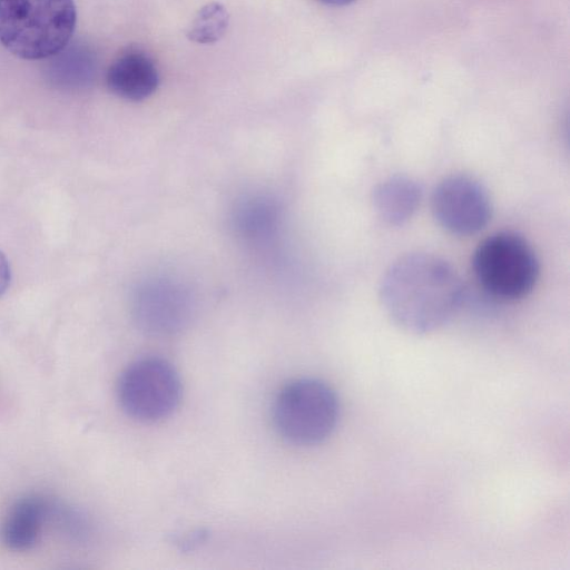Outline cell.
I'll list each match as a JSON object with an SVG mask.
<instances>
[{"label":"cell","instance_id":"obj_6","mask_svg":"<svg viewBox=\"0 0 570 570\" xmlns=\"http://www.w3.org/2000/svg\"><path fill=\"white\" fill-rule=\"evenodd\" d=\"M431 210L438 224L449 233L470 236L488 225L492 207L489 194L479 180L455 174L434 187Z\"/></svg>","mask_w":570,"mask_h":570},{"label":"cell","instance_id":"obj_14","mask_svg":"<svg viewBox=\"0 0 570 570\" xmlns=\"http://www.w3.org/2000/svg\"><path fill=\"white\" fill-rule=\"evenodd\" d=\"M10 281V265L4 254L0 250V296H2L8 289Z\"/></svg>","mask_w":570,"mask_h":570},{"label":"cell","instance_id":"obj_11","mask_svg":"<svg viewBox=\"0 0 570 570\" xmlns=\"http://www.w3.org/2000/svg\"><path fill=\"white\" fill-rule=\"evenodd\" d=\"M57 55L50 69L53 82L63 87H81L91 81L96 62L90 50L76 47Z\"/></svg>","mask_w":570,"mask_h":570},{"label":"cell","instance_id":"obj_4","mask_svg":"<svg viewBox=\"0 0 570 570\" xmlns=\"http://www.w3.org/2000/svg\"><path fill=\"white\" fill-rule=\"evenodd\" d=\"M272 412L282 438L293 444L313 445L334 431L340 404L333 389L323 381L298 379L278 392Z\"/></svg>","mask_w":570,"mask_h":570},{"label":"cell","instance_id":"obj_10","mask_svg":"<svg viewBox=\"0 0 570 570\" xmlns=\"http://www.w3.org/2000/svg\"><path fill=\"white\" fill-rule=\"evenodd\" d=\"M421 197L422 190L415 180L395 175L375 186L372 204L380 219L387 225L400 226L414 215Z\"/></svg>","mask_w":570,"mask_h":570},{"label":"cell","instance_id":"obj_7","mask_svg":"<svg viewBox=\"0 0 570 570\" xmlns=\"http://www.w3.org/2000/svg\"><path fill=\"white\" fill-rule=\"evenodd\" d=\"M159 80L154 59L139 48H128L121 52L106 73L108 89L129 101L150 97L157 90Z\"/></svg>","mask_w":570,"mask_h":570},{"label":"cell","instance_id":"obj_3","mask_svg":"<svg viewBox=\"0 0 570 570\" xmlns=\"http://www.w3.org/2000/svg\"><path fill=\"white\" fill-rule=\"evenodd\" d=\"M472 267L481 287L504 301L527 296L540 274L532 246L513 232H499L483 239L473 253Z\"/></svg>","mask_w":570,"mask_h":570},{"label":"cell","instance_id":"obj_15","mask_svg":"<svg viewBox=\"0 0 570 570\" xmlns=\"http://www.w3.org/2000/svg\"><path fill=\"white\" fill-rule=\"evenodd\" d=\"M320 2L322 3H325V4H328V6H346V4H350L352 2H354L355 0H318Z\"/></svg>","mask_w":570,"mask_h":570},{"label":"cell","instance_id":"obj_9","mask_svg":"<svg viewBox=\"0 0 570 570\" xmlns=\"http://www.w3.org/2000/svg\"><path fill=\"white\" fill-rule=\"evenodd\" d=\"M137 321L154 334L173 333L187 322L188 306L176 288L158 285L146 288L137 299Z\"/></svg>","mask_w":570,"mask_h":570},{"label":"cell","instance_id":"obj_5","mask_svg":"<svg viewBox=\"0 0 570 570\" xmlns=\"http://www.w3.org/2000/svg\"><path fill=\"white\" fill-rule=\"evenodd\" d=\"M117 395L129 416L155 422L175 411L181 396V382L169 362L146 357L131 363L121 373Z\"/></svg>","mask_w":570,"mask_h":570},{"label":"cell","instance_id":"obj_12","mask_svg":"<svg viewBox=\"0 0 570 570\" xmlns=\"http://www.w3.org/2000/svg\"><path fill=\"white\" fill-rule=\"evenodd\" d=\"M228 26V10L223 3L213 1L198 10L186 31V37L195 43L212 45L224 37Z\"/></svg>","mask_w":570,"mask_h":570},{"label":"cell","instance_id":"obj_8","mask_svg":"<svg viewBox=\"0 0 570 570\" xmlns=\"http://www.w3.org/2000/svg\"><path fill=\"white\" fill-rule=\"evenodd\" d=\"M53 509L51 501L41 494L19 498L9 508L0 528V538L4 547L17 552L33 548Z\"/></svg>","mask_w":570,"mask_h":570},{"label":"cell","instance_id":"obj_13","mask_svg":"<svg viewBox=\"0 0 570 570\" xmlns=\"http://www.w3.org/2000/svg\"><path fill=\"white\" fill-rule=\"evenodd\" d=\"M275 219L274 206L264 199H255L244 205L237 218L239 227L250 235L267 233Z\"/></svg>","mask_w":570,"mask_h":570},{"label":"cell","instance_id":"obj_2","mask_svg":"<svg viewBox=\"0 0 570 570\" xmlns=\"http://www.w3.org/2000/svg\"><path fill=\"white\" fill-rule=\"evenodd\" d=\"M76 19L73 0H0V42L22 59L49 58L67 47Z\"/></svg>","mask_w":570,"mask_h":570},{"label":"cell","instance_id":"obj_1","mask_svg":"<svg viewBox=\"0 0 570 570\" xmlns=\"http://www.w3.org/2000/svg\"><path fill=\"white\" fill-rule=\"evenodd\" d=\"M464 288L455 269L428 253L399 257L385 271L380 299L385 313L405 332L422 335L444 326L458 312Z\"/></svg>","mask_w":570,"mask_h":570}]
</instances>
